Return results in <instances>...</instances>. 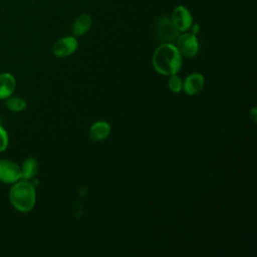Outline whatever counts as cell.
<instances>
[{"label": "cell", "mask_w": 257, "mask_h": 257, "mask_svg": "<svg viewBox=\"0 0 257 257\" xmlns=\"http://www.w3.org/2000/svg\"><path fill=\"white\" fill-rule=\"evenodd\" d=\"M152 64L154 69L160 74L166 76L177 74L182 67V55L176 45L163 43L154 51Z\"/></svg>", "instance_id": "1"}, {"label": "cell", "mask_w": 257, "mask_h": 257, "mask_svg": "<svg viewBox=\"0 0 257 257\" xmlns=\"http://www.w3.org/2000/svg\"><path fill=\"white\" fill-rule=\"evenodd\" d=\"M9 201L16 211L21 213L30 212L36 203L34 184L22 179L12 184L9 191Z\"/></svg>", "instance_id": "2"}, {"label": "cell", "mask_w": 257, "mask_h": 257, "mask_svg": "<svg viewBox=\"0 0 257 257\" xmlns=\"http://www.w3.org/2000/svg\"><path fill=\"white\" fill-rule=\"evenodd\" d=\"M155 31L158 40L163 43H172L176 41L179 36V30L176 28L171 18L167 16H161L157 19Z\"/></svg>", "instance_id": "3"}, {"label": "cell", "mask_w": 257, "mask_h": 257, "mask_svg": "<svg viewBox=\"0 0 257 257\" xmlns=\"http://www.w3.org/2000/svg\"><path fill=\"white\" fill-rule=\"evenodd\" d=\"M176 47L182 56L191 58L198 53L199 43L195 34L185 32L178 36Z\"/></svg>", "instance_id": "4"}, {"label": "cell", "mask_w": 257, "mask_h": 257, "mask_svg": "<svg viewBox=\"0 0 257 257\" xmlns=\"http://www.w3.org/2000/svg\"><path fill=\"white\" fill-rule=\"evenodd\" d=\"M21 180L20 166L6 159H0V181L5 184H14Z\"/></svg>", "instance_id": "5"}, {"label": "cell", "mask_w": 257, "mask_h": 257, "mask_svg": "<svg viewBox=\"0 0 257 257\" xmlns=\"http://www.w3.org/2000/svg\"><path fill=\"white\" fill-rule=\"evenodd\" d=\"M78 47V42L73 36H65L58 39L52 46V52L56 57H66L73 54Z\"/></svg>", "instance_id": "6"}, {"label": "cell", "mask_w": 257, "mask_h": 257, "mask_svg": "<svg viewBox=\"0 0 257 257\" xmlns=\"http://www.w3.org/2000/svg\"><path fill=\"white\" fill-rule=\"evenodd\" d=\"M172 22L181 32H186L193 24V17L190 11L185 6H177L172 13Z\"/></svg>", "instance_id": "7"}, {"label": "cell", "mask_w": 257, "mask_h": 257, "mask_svg": "<svg viewBox=\"0 0 257 257\" xmlns=\"http://www.w3.org/2000/svg\"><path fill=\"white\" fill-rule=\"evenodd\" d=\"M205 84L204 76L199 72H194L189 74L183 81L182 90L188 95H194L199 93Z\"/></svg>", "instance_id": "8"}, {"label": "cell", "mask_w": 257, "mask_h": 257, "mask_svg": "<svg viewBox=\"0 0 257 257\" xmlns=\"http://www.w3.org/2000/svg\"><path fill=\"white\" fill-rule=\"evenodd\" d=\"M16 87V79L9 72L0 73V99H6L13 94Z\"/></svg>", "instance_id": "9"}, {"label": "cell", "mask_w": 257, "mask_h": 257, "mask_svg": "<svg viewBox=\"0 0 257 257\" xmlns=\"http://www.w3.org/2000/svg\"><path fill=\"white\" fill-rule=\"evenodd\" d=\"M89 138L94 142L103 141L110 134V125L104 120L94 122L89 128Z\"/></svg>", "instance_id": "10"}, {"label": "cell", "mask_w": 257, "mask_h": 257, "mask_svg": "<svg viewBox=\"0 0 257 257\" xmlns=\"http://www.w3.org/2000/svg\"><path fill=\"white\" fill-rule=\"evenodd\" d=\"M91 23H92V20H91V17L88 15V14H81L79 15L73 25H72V32H73V35L74 36H81L83 34H85L89 28L91 27Z\"/></svg>", "instance_id": "11"}, {"label": "cell", "mask_w": 257, "mask_h": 257, "mask_svg": "<svg viewBox=\"0 0 257 257\" xmlns=\"http://www.w3.org/2000/svg\"><path fill=\"white\" fill-rule=\"evenodd\" d=\"M21 168V179L22 180H33L38 172V162L34 158H27Z\"/></svg>", "instance_id": "12"}, {"label": "cell", "mask_w": 257, "mask_h": 257, "mask_svg": "<svg viewBox=\"0 0 257 257\" xmlns=\"http://www.w3.org/2000/svg\"><path fill=\"white\" fill-rule=\"evenodd\" d=\"M5 100V106L11 110V111H15V112H19L22 111L26 108V101L24 98H22L21 96H15V95H10L9 97H7Z\"/></svg>", "instance_id": "13"}, {"label": "cell", "mask_w": 257, "mask_h": 257, "mask_svg": "<svg viewBox=\"0 0 257 257\" xmlns=\"http://www.w3.org/2000/svg\"><path fill=\"white\" fill-rule=\"evenodd\" d=\"M168 86L172 92L178 93L182 90L183 80L177 74H172V75H170V78L168 81Z\"/></svg>", "instance_id": "14"}, {"label": "cell", "mask_w": 257, "mask_h": 257, "mask_svg": "<svg viewBox=\"0 0 257 257\" xmlns=\"http://www.w3.org/2000/svg\"><path fill=\"white\" fill-rule=\"evenodd\" d=\"M9 144V138L6 130L0 124V153L4 152Z\"/></svg>", "instance_id": "15"}, {"label": "cell", "mask_w": 257, "mask_h": 257, "mask_svg": "<svg viewBox=\"0 0 257 257\" xmlns=\"http://www.w3.org/2000/svg\"><path fill=\"white\" fill-rule=\"evenodd\" d=\"M249 116L251 117V119L256 122V119H257V108L256 107H253L250 112H249Z\"/></svg>", "instance_id": "16"}, {"label": "cell", "mask_w": 257, "mask_h": 257, "mask_svg": "<svg viewBox=\"0 0 257 257\" xmlns=\"http://www.w3.org/2000/svg\"><path fill=\"white\" fill-rule=\"evenodd\" d=\"M191 28H192V33H193V34H196V33L199 31L200 26H199L198 24H192V25H191Z\"/></svg>", "instance_id": "17"}]
</instances>
